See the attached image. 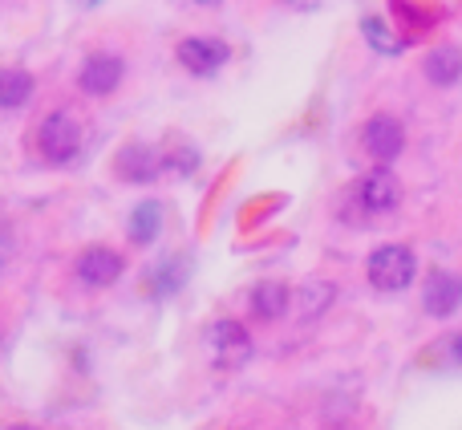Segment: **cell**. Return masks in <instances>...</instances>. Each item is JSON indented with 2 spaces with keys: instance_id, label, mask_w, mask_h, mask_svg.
I'll list each match as a JSON object with an SVG mask.
<instances>
[{
  "instance_id": "obj_12",
  "label": "cell",
  "mask_w": 462,
  "mask_h": 430,
  "mask_svg": "<svg viewBox=\"0 0 462 430\" xmlns=\"http://www.w3.org/2000/svg\"><path fill=\"white\" fill-rule=\"evenodd\" d=\"M426 78H430L434 86H455L462 78V53L458 49H434V53L426 57Z\"/></svg>"
},
{
  "instance_id": "obj_4",
  "label": "cell",
  "mask_w": 462,
  "mask_h": 430,
  "mask_svg": "<svg viewBox=\"0 0 462 430\" xmlns=\"http://www.w3.org/2000/svg\"><path fill=\"white\" fill-rule=\"evenodd\" d=\"M122 73H126L122 57H114V53H94V57H86V65H81L78 86L86 89L89 98H106V94H114V89L122 86Z\"/></svg>"
},
{
  "instance_id": "obj_13",
  "label": "cell",
  "mask_w": 462,
  "mask_h": 430,
  "mask_svg": "<svg viewBox=\"0 0 462 430\" xmlns=\"http://www.w3.org/2000/svg\"><path fill=\"white\" fill-rule=\"evenodd\" d=\"M32 94V78L24 70H0V106L5 110H16L24 106Z\"/></svg>"
},
{
  "instance_id": "obj_15",
  "label": "cell",
  "mask_w": 462,
  "mask_h": 430,
  "mask_svg": "<svg viewBox=\"0 0 462 430\" xmlns=\"http://www.w3.org/2000/svg\"><path fill=\"white\" fill-rule=\"evenodd\" d=\"M159 223H162L159 203H143V208L130 215V239H134V244H151V239L159 236Z\"/></svg>"
},
{
  "instance_id": "obj_8",
  "label": "cell",
  "mask_w": 462,
  "mask_h": 430,
  "mask_svg": "<svg viewBox=\"0 0 462 430\" xmlns=\"http://www.w3.org/2000/svg\"><path fill=\"white\" fill-rule=\"evenodd\" d=\"M462 304V280L450 276V272H430L426 276V288H422V309L430 317H450Z\"/></svg>"
},
{
  "instance_id": "obj_5",
  "label": "cell",
  "mask_w": 462,
  "mask_h": 430,
  "mask_svg": "<svg viewBox=\"0 0 462 430\" xmlns=\"http://www.w3.org/2000/svg\"><path fill=\"white\" fill-rule=\"evenodd\" d=\"M208 341H211V358H216L219 366H239V361H247V353H252V337H247V329L239 325V321H216Z\"/></svg>"
},
{
  "instance_id": "obj_7",
  "label": "cell",
  "mask_w": 462,
  "mask_h": 430,
  "mask_svg": "<svg viewBox=\"0 0 462 430\" xmlns=\"http://www.w3.org/2000/svg\"><path fill=\"white\" fill-rule=\"evenodd\" d=\"M227 57H231V49L224 41H211V37H187L183 45H179V61L191 73H199V78H211Z\"/></svg>"
},
{
  "instance_id": "obj_2",
  "label": "cell",
  "mask_w": 462,
  "mask_h": 430,
  "mask_svg": "<svg viewBox=\"0 0 462 430\" xmlns=\"http://www.w3.org/2000/svg\"><path fill=\"white\" fill-rule=\"evenodd\" d=\"M37 146L49 163H69L81 151V126L69 110H53L37 130Z\"/></svg>"
},
{
  "instance_id": "obj_6",
  "label": "cell",
  "mask_w": 462,
  "mask_h": 430,
  "mask_svg": "<svg viewBox=\"0 0 462 430\" xmlns=\"http://www.w3.org/2000/svg\"><path fill=\"white\" fill-rule=\"evenodd\" d=\"M122 276V256L114 248H86L78 256V280L86 288H110Z\"/></svg>"
},
{
  "instance_id": "obj_9",
  "label": "cell",
  "mask_w": 462,
  "mask_h": 430,
  "mask_svg": "<svg viewBox=\"0 0 462 430\" xmlns=\"http://www.w3.org/2000/svg\"><path fill=\"white\" fill-rule=\"evenodd\" d=\"M357 203L365 211H374V215H382V211H393L402 203V187H398V179L390 175V171H374V175H365L357 183Z\"/></svg>"
},
{
  "instance_id": "obj_17",
  "label": "cell",
  "mask_w": 462,
  "mask_h": 430,
  "mask_svg": "<svg viewBox=\"0 0 462 430\" xmlns=\"http://www.w3.org/2000/svg\"><path fill=\"white\" fill-rule=\"evenodd\" d=\"M455 358L462 361V337H455Z\"/></svg>"
},
{
  "instance_id": "obj_19",
  "label": "cell",
  "mask_w": 462,
  "mask_h": 430,
  "mask_svg": "<svg viewBox=\"0 0 462 430\" xmlns=\"http://www.w3.org/2000/svg\"><path fill=\"white\" fill-rule=\"evenodd\" d=\"M13 430H32V426H13Z\"/></svg>"
},
{
  "instance_id": "obj_3",
  "label": "cell",
  "mask_w": 462,
  "mask_h": 430,
  "mask_svg": "<svg viewBox=\"0 0 462 430\" xmlns=\"http://www.w3.org/2000/svg\"><path fill=\"white\" fill-rule=\"evenodd\" d=\"M361 146H365L369 159L393 163L402 154V146H406V126L393 114H374L365 122V130H361Z\"/></svg>"
},
{
  "instance_id": "obj_10",
  "label": "cell",
  "mask_w": 462,
  "mask_h": 430,
  "mask_svg": "<svg viewBox=\"0 0 462 430\" xmlns=\"http://www.w3.org/2000/svg\"><path fill=\"white\" fill-rule=\"evenodd\" d=\"M159 171H162V159L151 151V146H126V151L118 154V175H122V179H134V183H151Z\"/></svg>"
},
{
  "instance_id": "obj_18",
  "label": "cell",
  "mask_w": 462,
  "mask_h": 430,
  "mask_svg": "<svg viewBox=\"0 0 462 430\" xmlns=\"http://www.w3.org/2000/svg\"><path fill=\"white\" fill-rule=\"evenodd\" d=\"M203 5H219V0H203Z\"/></svg>"
},
{
  "instance_id": "obj_16",
  "label": "cell",
  "mask_w": 462,
  "mask_h": 430,
  "mask_svg": "<svg viewBox=\"0 0 462 430\" xmlns=\"http://www.w3.org/2000/svg\"><path fill=\"white\" fill-rule=\"evenodd\" d=\"M361 29H365V41H369V45H374V49H377V53H385V57L402 53V41H398V37H393V33H390V29H385V24H382V21H377V16H369V21H365V24H361Z\"/></svg>"
},
{
  "instance_id": "obj_11",
  "label": "cell",
  "mask_w": 462,
  "mask_h": 430,
  "mask_svg": "<svg viewBox=\"0 0 462 430\" xmlns=\"http://www.w3.org/2000/svg\"><path fill=\"white\" fill-rule=\"evenodd\" d=\"M288 304H292V293H288V285H280V280H263L252 293V313L260 321H280L288 313Z\"/></svg>"
},
{
  "instance_id": "obj_1",
  "label": "cell",
  "mask_w": 462,
  "mask_h": 430,
  "mask_svg": "<svg viewBox=\"0 0 462 430\" xmlns=\"http://www.w3.org/2000/svg\"><path fill=\"white\" fill-rule=\"evenodd\" d=\"M414 272H418V264L406 244H385L369 256V285L377 293H402V288H410Z\"/></svg>"
},
{
  "instance_id": "obj_14",
  "label": "cell",
  "mask_w": 462,
  "mask_h": 430,
  "mask_svg": "<svg viewBox=\"0 0 462 430\" xmlns=\"http://www.w3.org/2000/svg\"><path fill=\"white\" fill-rule=\"evenodd\" d=\"M328 304H333V285H325V280H309V285L296 293V313H300V317H320Z\"/></svg>"
}]
</instances>
